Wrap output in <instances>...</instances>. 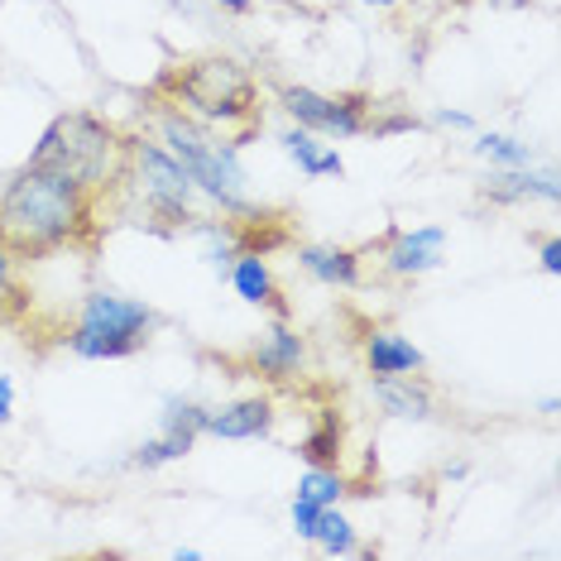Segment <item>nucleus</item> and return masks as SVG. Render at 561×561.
<instances>
[{
	"instance_id": "f257e3e1",
	"label": "nucleus",
	"mask_w": 561,
	"mask_h": 561,
	"mask_svg": "<svg viewBox=\"0 0 561 561\" xmlns=\"http://www.w3.org/2000/svg\"><path fill=\"white\" fill-rule=\"evenodd\" d=\"M92 226L96 193L48 163H24L0 187V240L15 250V260L58 254L92 236Z\"/></svg>"
},
{
	"instance_id": "f03ea898",
	"label": "nucleus",
	"mask_w": 561,
	"mask_h": 561,
	"mask_svg": "<svg viewBox=\"0 0 561 561\" xmlns=\"http://www.w3.org/2000/svg\"><path fill=\"white\" fill-rule=\"evenodd\" d=\"M154 139L169 154L183 163V173L193 178L197 197L211 202L221 216L231 221H245V216H260V202L250 197V178L245 163H240V145L226 135H216L211 125L193 121L183 106H163L154 121Z\"/></svg>"
},
{
	"instance_id": "7ed1b4c3",
	"label": "nucleus",
	"mask_w": 561,
	"mask_h": 561,
	"mask_svg": "<svg viewBox=\"0 0 561 561\" xmlns=\"http://www.w3.org/2000/svg\"><path fill=\"white\" fill-rule=\"evenodd\" d=\"M125 149H130V139H125L111 121L92 116V111H68V116H58L39 135V145L30 149L24 163H48V169L78 178L87 193L101 197L121 183Z\"/></svg>"
},
{
	"instance_id": "20e7f679",
	"label": "nucleus",
	"mask_w": 561,
	"mask_h": 561,
	"mask_svg": "<svg viewBox=\"0 0 561 561\" xmlns=\"http://www.w3.org/2000/svg\"><path fill=\"white\" fill-rule=\"evenodd\" d=\"M173 106H183L211 130H236V125L254 130L260 125V82L245 62L211 54L173 72Z\"/></svg>"
},
{
	"instance_id": "39448f33",
	"label": "nucleus",
	"mask_w": 561,
	"mask_h": 561,
	"mask_svg": "<svg viewBox=\"0 0 561 561\" xmlns=\"http://www.w3.org/2000/svg\"><path fill=\"white\" fill-rule=\"evenodd\" d=\"M159 327V312L145 298H125V293L96 288L82 298L78 322L68 327V351L78 360H130L149 346Z\"/></svg>"
},
{
	"instance_id": "423d86ee",
	"label": "nucleus",
	"mask_w": 561,
	"mask_h": 561,
	"mask_svg": "<svg viewBox=\"0 0 561 561\" xmlns=\"http://www.w3.org/2000/svg\"><path fill=\"white\" fill-rule=\"evenodd\" d=\"M121 183L130 187V197L139 202V211L154 216L163 231H187V226H193L202 197H197L193 178L183 173V163H178L169 149L159 145V139H130Z\"/></svg>"
},
{
	"instance_id": "0eeeda50",
	"label": "nucleus",
	"mask_w": 561,
	"mask_h": 561,
	"mask_svg": "<svg viewBox=\"0 0 561 561\" xmlns=\"http://www.w3.org/2000/svg\"><path fill=\"white\" fill-rule=\"evenodd\" d=\"M278 106L288 111L293 125L322 135V139H355L369 125V96L365 92H312V87H278Z\"/></svg>"
},
{
	"instance_id": "6e6552de",
	"label": "nucleus",
	"mask_w": 561,
	"mask_h": 561,
	"mask_svg": "<svg viewBox=\"0 0 561 561\" xmlns=\"http://www.w3.org/2000/svg\"><path fill=\"white\" fill-rule=\"evenodd\" d=\"M250 369L270 385H293V379L308 369V336L288 322V317H274L270 327L260 331L250 351Z\"/></svg>"
},
{
	"instance_id": "1a4fd4ad",
	"label": "nucleus",
	"mask_w": 561,
	"mask_h": 561,
	"mask_svg": "<svg viewBox=\"0 0 561 561\" xmlns=\"http://www.w3.org/2000/svg\"><path fill=\"white\" fill-rule=\"evenodd\" d=\"M446 254V231L442 226H393L385 245V274L393 278H423L442 264Z\"/></svg>"
},
{
	"instance_id": "9d476101",
	"label": "nucleus",
	"mask_w": 561,
	"mask_h": 561,
	"mask_svg": "<svg viewBox=\"0 0 561 561\" xmlns=\"http://www.w3.org/2000/svg\"><path fill=\"white\" fill-rule=\"evenodd\" d=\"M278 423V408L270 393H250V399H236V403H221L211 408L207 417V437H221V442H260L270 437Z\"/></svg>"
},
{
	"instance_id": "9b49d317",
	"label": "nucleus",
	"mask_w": 561,
	"mask_h": 561,
	"mask_svg": "<svg viewBox=\"0 0 561 561\" xmlns=\"http://www.w3.org/2000/svg\"><path fill=\"white\" fill-rule=\"evenodd\" d=\"M360 355H365V369L369 379H389V375H423L427 369V355L393 327H369L365 341H360Z\"/></svg>"
},
{
	"instance_id": "f8f14e48",
	"label": "nucleus",
	"mask_w": 561,
	"mask_h": 561,
	"mask_svg": "<svg viewBox=\"0 0 561 561\" xmlns=\"http://www.w3.org/2000/svg\"><path fill=\"white\" fill-rule=\"evenodd\" d=\"M379 413L399 417V423H432L437 417V399L423 375H389V379H369Z\"/></svg>"
},
{
	"instance_id": "ddd939ff",
	"label": "nucleus",
	"mask_w": 561,
	"mask_h": 561,
	"mask_svg": "<svg viewBox=\"0 0 561 561\" xmlns=\"http://www.w3.org/2000/svg\"><path fill=\"white\" fill-rule=\"evenodd\" d=\"M226 278H231L236 298L250 302V308H264L274 317H288V302H284V288H278V278L270 270V254H254V250H240L231 260V270H226Z\"/></svg>"
},
{
	"instance_id": "4468645a",
	"label": "nucleus",
	"mask_w": 561,
	"mask_h": 561,
	"mask_svg": "<svg viewBox=\"0 0 561 561\" xmlns=\"http://www.w3.org/2000/svg\"><path fill=\"white\" fill-rule=\"evenodd\" d=\"M484 202L494 207H514V202H557L561 197V178L557 169H494L484 178Z\"/></svg>"
},
{
	"instance_id": "2eb2a0df",
	"label": "nucleus",
	"mask_w": 561,
	"mask_h": 561,
	"mask_svg": "<svg viewBox=\"0 0 561 561\" xmlns=\"http://www.w3.org/2000/svg\"><path fill=\"white\" fill-rule=\"evenodd\" d=\"M298 270L327 288H360L365 284V260L346 245H298Z\"/></svg>"
},
{
	"instance_id": "dca6fc26",
	"label": "nucleus",
	"mask_w": 561,
	"mask_h": 561,
	"mask_svg": "<svg viewBox=\"0 0 561 561\" xmlns=\"http://www.w3.org/2000/svg\"><path fill=\"white\" fill-rule=\"evenodd\" d=\"M278 145H284V154L298 163V173L302 178H341L346 173V159H341V149L336 145H322V135H312V130H302V125H284L278 130Z\"/></svg>"
},
{
	"instance_id": "f3484780",
	"label": "nucleus",
	"mask_w": 561,
	"mask_h": 561,
	"mask_svg": "<svg viewBox=\"0 0 561 561\" xmlns=\"http://www.w3.org/2000/svg\"><path fill=\"white\" fill-rule=\"evenodd\" d=\"M187 236H193L197 245H202V260H207L216 274L231 270V260L240 254V226L231 221V216L221 221V216H202V211H197L193 226H187Z\"/></svg>"
},
{
	"instance_id": "a211bd4d",
	"label": "nucleus",
	"mask_w": 561,
	"mask_h": 561,
	"mask_svg": "<svg viewBox=\"0 0 561 561\" xmlns=\"http://www.w3.org/2000/svg\"><path fill=\"white\" fill-rule=\"evenodd\" d=\"M312 547H322L327 557H360V538H355V523L341 514V504H322L312 528Z\"/></svg>"
},
{
	"instance_id": "6ab92c4d",
	"label": "nucleus",
	"mask_w": 561,
	"mask_h": 561,
	"mask_svg": "<svg viewBox=\"0 0 561 561\" xmlns=\"http://www.w3.org/2000/svg\"><path fill=\"white\" fill-rule=\"evenodd\" d=\"M207 417H211V408L187 399V393H163V403H159V427L178 432V437H193V442L207 437Z\"/></svg>"
},
{
	"instance_id": "aec40b11",
	"label": "nucleus",
	"mask_w": 561,
	"mask_h": 561,
	"mask_svg": "<svg viewBox=\"0 0 561 561\" xmlns=\"http://www.w3.org/2000/svg\"><path fill=\"white\" fill-rule=\"evenodd\" d=\"M476 154L490 163V169H528V163H538V149L528 145V139H518V135H500V130H484L476 135Z\"/></svg>"
},
{
	"instance_id": "412c9836",
	"label": "nucleus",
	"mask_w": 561,
	"mask_h": 561,
	"mask_svg": "<svg viewBox=\"0 0 561 561\" xmlns=\"http://www.w3.org/2000/svg\"><path fill=\"white\" fill-rule=\"evenodd\" d=\"M193 437H178V432H154V437H145L135 446V456H130V466L135 470H163V466H173V461H183L187 451H193Z\"/></svg>"
},
{
	"instance_id": "4be33fe9",
	"label": "nucleus",
	"mask_w": 561,
	"mask_h": 561,
	"mask_svg": "<svg viewBox=\"0 0 561 561\" xmlns=\"http://www.w3.org/2000/svg\"><path fill=\"white\" fill-rule=\"evenodd\" d=\"M351 494V480L341 476L336 466H308L298 476V500H312V504H341Z\"/></svg>"
},
{
	"instance_id": "5701e85b",
	"label": "nucleus",
	"mask_w": 561,
	"mask_h": 561,
	"mask_svg": "<svg viewBox=\"0 0 561 561\" xmlns=\"http://www.w3.org/2000/svg\"><path fill=\"white\" fill-rule=\"evenodd\" d=\"M298 456H302L308 466H336V461H341V417L327 413L322 423H317L308 437L298 442Z\"/></svg>"
},
{
	"instance_id": "b1692460",
	"label": "nucleus",
	"mask_w": 561,
	"mask_h": 561,
	"mask_svg": "<svg viewBox=\"0 0 561 561\" xmlns=\"http://www.w3.org/2000/svg\"><path fill=\"white\" fill-rule=\"evenodd\" d=\"M10 308H20V288H15V250L0 240V317Z\"/></svg>"
},
{
	"instance_id": "393cba45",
	"label": "nucleus",
	"mask_w": 561,
	"mask_h": 561,
	"mask_svg": "<svg viewBox=\"0 0 561 561\" xmlns=\"http://www.w3.org/2000/svg\"><path fill=\"white\" fill-rule=\"evenodd\" d=\"M413 130H423V121L417 116H408V111H393V116H369L365 125V135H375V139H389V135H413Z\"/></svg>"
},
{
	"instance_id": "a878e982",
	"label": "nucleus",
	"mask_w": 561,
	"mask_h": 561,
	"mask_svg": "<svg viewBox=\"0 0 561 561\" xmlns=\"http://www.w3.org/2000/svg\"><path fill=\"white\" fill-rule=\"evenodd\" d=\"M317 514H322V504H312V500H298V494H293V533H298L302 542H312Z\"/></svg>"
},
{
	"instance_id": "bb28decb",
	"label": "nucleus",
	"mask_w": 561,
	"mask_h": 561,
	"mask_svg": "<svg viewBox=\"0 0 561 561\" xmlns=\"http://www.w3.org/2000/svg\"><path fill=\"white\" fill-rule=\"evenodd\" d=\"M538 260H542V274H552V278L561 274V240H557V236H547V240H542Z\"/></svg>"
},
{
	"instance_id": "cd10ccee",
	"label": "nucleus",
	"mask_w": 561,
	"mask_h": 561,
	"mask_svg": "<svg viewBox=\"0 0 561 561\" xmlns=\"http://www.w3.org/2000/svg\"><path fill=\"white\" fill-rule=\"evenodd\" d=\"M432 121H437L442 130H466V135L476 130V116H466V111H437Z\"/></svg>"
},
{
	"instance_id": "c85d7f7f",
	"label": "nucleus",
	"mask_w": 561,
	"mask_h": 561,
	"mask_svg": "<svg viewBox=\"0 0 561 561\" xmlns=\"http://www.w3.org/2000/svg\"><path fill=\"white\" fill-rule=\"evenodd\" d=\"M15 417V379L10 375H0V427Z\"/></svg>"
},
{
	"instance_id": "c756f323",
	"label": "nucleus",
	"mask_w": 561,
	"mask_h": 561,
	"mask_svg": "<svg viewBox=\"0 0 561 561\" xmlns=\"http://www.w3.org/2000/svg\"><path fill=\"white\" fill-rule=\"evenodd\" d=\"M216 5H221L226 15H250V10H254V0H216Z\"/></svg>"
},
{
	"instance_id": "7c9ffc66",
	"label": "nucleus",
	"mask_w": 561,
	"mask_h": 561,
	"mask_svg": "<svg viewBox=\"0 0 561 561\" xmlns=\"http://www.w3.org/2000/svg\"><path fill=\"white\" fill-rule=\"evenodd\" d=\"M169 557H173V561H202V552H197V547H173Z\"/></svg>"
},
{
	"instance_id": "2f4dec72",
	"label": "nucleus",
	"mask_w": 561,
	"mask_h": 561,
	"mask_svg": "<svg viewBox=\"0 0 561 561\" xmlns=\"http://www.w3.org/2000/svg\"><path fill=\"white\" fill-rule=\"evenodd\" d=\"M355 5H375V10H389V5H399V0H355Z\"/></svg>"
}]
</instances>
